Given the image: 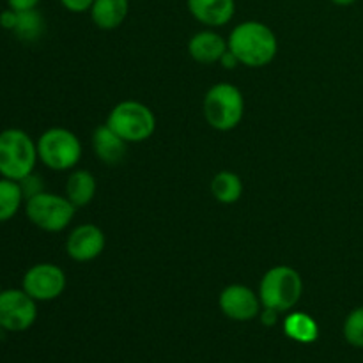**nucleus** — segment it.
<instances>
[{
  "label": "nucleus",
  "instance_id": "nucleus-1",
  "mask_svg": "<svg viewBox=\"0 0 363 363\" xmlns=\"http://www.w3.org/2000/svg\"><path fill=\"white\" fill-rule=\"evenodd\" d=\"M227 46L243 66L264 67L277 57L279 39L266 23L247 20L230 30Z\"/></svg>",
  "mask_w": 363,
  "mask_h": 363
},
{
  "label": "nucleus",
  "instance_id": "nucleus-2",
  "mask_svg": "<svg viewBox=\"0 0 363 363\" xmlns=\"http://www.w3.org/2000/svg\"><path fill=\"white\" fill-rule=\"evenodd\" d=\"M39 162L38 144L27 131L6 128L0 131V177L21 181Z\"/></svg>",
  "mask_w": 363,
  "mask_h": 363
},
{
  "label": "nucleus",
  "instance_id": "nucleus-3",
  "mask_svg": "<svg viewBox=\"0 0 363 363\" xmlns=\"http://www.w3.org/2000/svg\"><path fill=\"white\" fill-rule=\"evenodd\" d=\"M303 294L301 275L291 266H273L264 273L259 284V298L262 307L277 312H289Z\"/></svg>",
  "mask_w": 363,
  "mask_h": 363
},
{
  "label": "nucleus",
  "instance_id": "nucleus-4",
  "mask_svg": "<svg viewBox=\"0 0 363 363\" xmlns=\"http://www.w3.org/2000/svg\"><path fill=\"white\" fill-rule=\"evenodd\" d=\"M206 123L216 131H230L238 128L245 116L243 92L233 84L220 82L204 96L202 103Z\"/></svg>",
  "mask_w": 363,
  "mask_h": 363
},
{
  "label": "nucleus",
  "instance_id": "nucleus-5",
  "mask_svg": "<svg viewBox=\"0 0 363 363\" xmlns=\"http://www.w3.org/2000/svg\"><path fill=\"white\" fill-rule=\"evenodd\" d=\"M39 162L50 170L66 172L74 169L82 160L80 138L67 128H50L35 140Z\"/></svg>",
  "mask_w": 363,
  "mask_h": 363
},
{
  "label": "nucleus",
  "instance_id": "nucleus-6",
  "mask_svg": "<svg viewBox=\"0 0 363 363\" xmlns=\"http://www.w3.org/2000/svg\"><path fill=\"white\" fill-rule=\"evenodd\" d=\"M106 124L128 144H138L152 137L156 130V116L147 105L135 99L117 103L108 113Z\"/></svg>",
  "mask_w": 363,
  "mask_h": 363
},
{
  "label": "nucleus",
  "instance_id": "nucleus-7",
  "mask_svg": "<svg viewBox=\"0 0 363 363\" xmlns=\"http://www.w3.org/2000/svg\"><path fill=\"white\" fill-rule=\"evenodd\" d=\"M77 208L66 195L41 191L25 201V215L28 222L45 233H62L73 222Z\"/></svg>",
  "mask_w": 363,
  "mask_h": 363
},
{
  "label": "nucleus",
  "instance_id": "nucleus-8",
  "mask_svg": "<svg viewBox=\"0 0 363 363\" xmlns=\"http://www.w3.org/2000/svg\"><path fill=\"white\" fill-rule=\"evenodd\" d=\"M38 319V301L23 289H2L0 293V330L21 333Z\"/></svg>",
  "mask_w": 363,
  "mask_h": 363
},
{
  "label": "nucleus",
  "instance_id": "nucleus-9",
  "mask_svg": "<svg viewBox=\"0 0 363 363\" xmlns=\"http://www.w3.org/2000/svg\"><path fill=\"white\" fill-rule=\"evenodd\" d=\"M67 279L60 266L53 262H38L25 272L21 289L35 301H53L66 291Z\"/></svg>",
  "mask_w": 363,
  "mask_h": 363
},
{
  "label": "nucleus",
  "instance_id": "nucleus-10",
  "mask_svg": "<svg viewBox=\"0 0 363 363\" xmlns=\"http://www.w3.org/2000/svg\"><path fill=\"white\" fill-rule=\"evenodd\" d=\"M218 305L223 315L240 323L252 321L254 318H257L262 307L259 294H255L250 287L241 286V284L227 286L220 293Z\"/></svg>",
  "mask_w": 363,
  "mask_h": 363
},
{
  "label": "nucleus",
  "instance_id": "nucleus-11",
  "mask_svg": "<svg viewBox=\"0 0 363 363\" xmlns=\"http://www.w3.org/2000/svg\"><path fill=\"white\" fill-rule=\"evenodd\" d=\"M105 234L94 223L74 227L66 240V252L74 262H91L105 250Z\"/></svg>",
  "mask_w": 363,
  "mask_h": 363
},
{
  "label": "nucleus",
  "instance_id": "nucleus-12",
  "mask_svg": "<svg viewBox=\"0 0 363 363\" xmlns=\"http://www.w3.org/2000/svg\"><path fill=\"white\" fill-rule=\"evenodd\" d=\"M194 20L208 28H218L229 23L236 13L234 0H186Z\"/></svg>",
  "mask_w": 363,
  "mask_h": 363
},
{
  "label": "nucleus",
  "instance_id": "nucleus-13",
  "mask_svg": "<svg viewBox=\"0 0 363 363\" xmlns=\"http://www.w3.org/2000/svg\"><path fill=\"white\" fill-rule=\"evenodd\" d=\"M229 50L227 39L222 34L215 32L213 28L197 32L188 41V53L191 59L199 64H216Z\"/></svg>",
  "mask_w": 363,
  "mask_h": 363
},
{
  "label": "nucleus",
  "instance_id": "nucleus-14",
  "mask_svg": "<svg viewBox=\"0 0 363 363\" xmlns=\"http://www.w3.org/2000/svg\"><path fill=\"white\" fill-rule=\"evenodd\" d=\"M128 142H124L108 124H101L92 133V151L96 158L108 167H116L126 158Z\"/></svg>",
  "mask_w": 363,
  "mask_h": 363
},
{
  "label": "nucleus",
  "instance_id": "nucleus-15",
  "mask_svg": "<svg viewBox=\"0 0 363 363\" xmlns=\"http://www.w3.org/2000/svg\"><path fill=\"white\" fill-rule=\"evenodd\" d=\"M91 20L101 30H116L126 21L130 13V0H94L91 7Z\"/></svg>",
  "mask_w": 363,
  "mask_h": 363
},
{
  "label": "nucleus",
  "instance_id": "nucleus-16",
  "mask_svg": "<svg viewBox=\"0 0 363 363\" xmlns=\"http://www.w3.org/2000/svg\"><path fill=\"white\" fill-rule=\"evenodd\" d=\"M96 190H98V183L96 177L92 176L89 170L78 169L69 174L66 181V197L69 199L71 204L74 208H84V206L91 204L92 199L96 197Z\"/></svg>",
  "mask_w": 363,
  "mask_h": 363
},
{
  "label": "nucleus",
  "instance_id": "nucleus-17",
  "mask_svg": "<svg viewBox=\"0 0 363 363\" xmlns=\"http://www.w3.org/2000/svg\"><path fill=\"white\" fill-rule=\"evenodd\" d=\"M284 332L291 340L300 344H312L319 337V326L314 318L305 312H291L284 319Z\"/></svg>",
  "mask_w": 363,
  "mask_h": 363
},
{
  "label": "nucleus",
  "instance_id": "nucleus-18",
  "mask_svg": "<svg viewBox=\"0 0 363 363\" xmlns=\"http://www.w3.org/2000/svg\"><path fill=\"white\" fill-rule=\"evenodd\" d=\"M211 195L220 204H234L243 195V181L230 170H222L211 179Z\"/></svg>",
  "mask_w": 363,
  "mask_h": 363
},
{
  "label": "nucleus",
  "instance_id": "nucleus-19",
  "mask_svg": "<svg viewBox=\"0 0 363 363\" xmlns=\"http://www.w3.org/2000/svg\"><path fill=\"white\" fill-rule=\"evenodd\" d=\"M25 206V197L18 181L0 177V223H6L18 215Z\"/></svg>",
  "mask_w": 363,
  "mask_h": 363
},
{
  "label": "nucleus",
  "instance_id": "nucleus-20",
  "mask_svg": "<svg viewBox=\"0 0 363 363\" xmlns=\"http://www.w3.org/2000/svg\"><path fill=\"white\" fill-rule=\"evenodd\" d=\"M45 32V18L39 13L38 9L32 11H23V13H18V21L16 27H14L13 34L16 35L20 41L23 43H34Z\"/></svg>",
  "mask_w": 363,
  "mask_h": 363
},
{
  "label": "nucleus",
  "instance_id": "nucleus-21",
  "mask_svg": "<svg viewBox=\"0 0 363 363\" xmlns=\"http://www.w3.org/2000/svg\"><path fill=\"white\" fill-rule=\"evenodd\" d=\"M344 339L350 346L363 350V305L353 308L344 321Z\"/></svg>",
  "mask_w": 363,
  "mask_h": 363
},
{
  "label": "nucleus",
  "instance_id": "nucleus-22",
  "mask_svg": "<svg viewBox=\"0 0 363 363\" xmlns=\"http://www.w3.org/2000/svg\"><path fill=\"white\" fill-rule=\"evenodd\" d=\"M21 186V191H23V197L25 201L30 197H34V195L41 194V191H45V186H43V179L38 176L35 172L28 174L27 177H23L21 181H18Z\"/></svg>",
  "mask_w": 363,
  "mask_h": 363
},
{
  "label": "nucleus",
  "instance_id": "nucleus-23",
  "mask_svg": "<svg viewBox=\"0 0 363 363\" xmlns=\"http://www.w3.org/2000/svg\"><path fill=\"white\" fill-rule=\"evenodd\" d=\"M59 2H60V6H62L66 11H69V13L82 14V13H87V11H91L94 0H59Z\"/></svg>",
  "mask_w": 363,
  "mask_h": 363
},
{
  "label": "nucleus",
  "instance_id": "nucleus-24",
  "mask_svg": "<svg viewBox=\"0 0 363 363\" xmlns=\"http://www.w3.org/2000/svg\"><path fill=\"white\" fill-rule=\"evenodd\" d=\"M16 21H18L16 11H13L7 7L6 11H2V13H0V28H4V30L13 32L14 27H16Z\"/></svg>",
  "mask_w": 363,
  "mask_h": 363
},
{
  "label": "nucleus",
  "instance_id": "nucleus-25",
  "mask_svg": "<svg viewBox=\"0 0 363 363\" xmlns=\"http://www.w3.org/2000/svg\"><path fill=\"white\" fill-rule=\"evenodd\" d=\"M39 2L41 0H7V7L16 11V13H23V11L38 9Z\"/></svg>",
  "mask_w": 363,
  "mask_h": 363
},
{
  "label": "nucleus",
  "instance_id": "nucleus-26",
  "mask_svg": "<svg viewBox=\"0 0 363 363\" xmlns=\"http://www.w3.org/2000/svg\"><path fill=\"white\" fill-rule=\"evenodd\" d=\"M279 315H280V312L273 311V308L262 307V312H261L262 325H266V326L277 325V321H279Z\"/></svg>",
  "mask_w": 363,
  "mask_h": 363
},
{
  "label": "nucleus",
  "instance_id": "nucleus-27",
  "mask_svg": "<svg viewBox=\"0 0 363 363\" xmlns=\"http://www.w3.org/2000/svg\"><path fill=\"white\" fill-rule=\"evenodd\" d=\"M220 64H222L223 67H227V69H234V67L240 64V60L236 59V55H234L233 52H229V50H227V52L223 53L222 59H220Z\"/></svg>",
  "mask_w": 363,
  "mask_h": 363
},
{
  "label": "nucleus",
  "instance_id": "nucleus-28",
  "mask_svg": "<svg viewBox=\"0 0 363 363\" xmlns=\"http://www.w3.org/2000/svg\"><path fill=\"white\" fill-rule=\"evenodd\" d=\"M330 2L335 4V6H339V7H347V6H353L357 0H330Z\"/></svg>",
  "mask_w": 363,
  "mask_h": 363
},
{
  "label": "nucleus",
  "instance_id": "nucleus-29",
  "mask_svg": "<svg viewBox=\"0 0 363 363\" xmlns=\"http://www.w3.org/2000/svg\"><path fill=\"white\" fill-rule=\"evenodd\" d=\"M0 293H2V287H0Z\"/></svg>",
  "mask_w": 363,
  "mask_h": 363
}]
</instances>
